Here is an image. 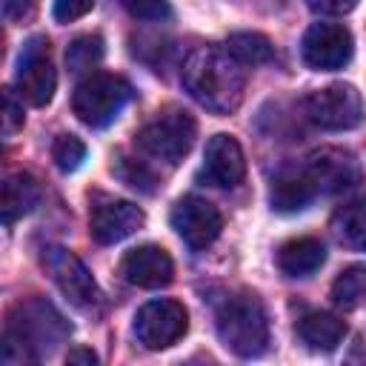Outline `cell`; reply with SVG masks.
I'll use <instances>...</instances> for the list:
<instances>
[{"mask_svg":"<svg viewBox=\"0 0 366 366\" xmlns=\"http://www.w3.org/2000/svg\"><path fill=\"white\" fill-rule=\"evenodd\" d=\"M51 160L60 172H74L86 160V143L74 134H60L51 143Z\"/></svg>","mask_w":366,"mask_h":366,"instance_id":"24","label":"cell"},{"mask_svg":"<svg viewBox=\"0 0 366 366\" xmlns=\"http://www.w3.org/2000/svg\"><path fill=\"white\" fill-rule=\"evenodd\" d=\"M217 335L226 349L240 357H257L269 346V320L257 295L237 292L229 295L217 309Z\"/></svg>","mask_w":366,"mask_h":366,"instance_id":"3","label":"cell"},{"mask_svg":"<svg viewBox=\"0 0 366 366\" xmlns=\"http://www.w3.org/2000/svg\"><path fill=\"white\" fill-rule=\"evenodd\" d=\"M297 337L315 352H332L346 337V323L329 312H309L297 320Z\"/></svg>","mask_w":366,"mask_h":366,"instance_id":"19","label":"cell"},{"mask_svg":"<svg viewBox=\"0 0 366 366\" xmlns=\"http://www.w3.org/2000/svg\"><path fill=\"white\" fill-rule=\"evenodd\" d=\"M223 49L240 66H260V63H269L274 57L272 40L266 34H260V31H234V34H229Z\"/></svg>","mask_w":366,"mask_h":366,"instance_id":"20","label":"cell"},{"mask_svg":"<svg viewBox=\"0 0 366 366\" xmlns=\"http://www.w3.org/2000/svg\"><path fill=\"white\" fill-rule=\"evenodd\" d=\"M66 360H69V363H89V366H92V363H97V355H94L92 349H83V346H80V349H71Z\"/></svg>","mask_w":366,"mask_h":366,"instance_id":"30","label":"cell"},{"mask_svg":"<svg viewBox=\"0 0 366 366\" xmlns=\"http://www.w3.org/2000/svg\"><path fill=\"white\" fill-rule=\"evenodd\" d=\"M300 54H303L306 66H312L317 71L343 69L355 54L352 31L346 26H340V23H315L303 34Z\"/></svg>","mask_w":366,"mask_h":366,"instance_id":"10","label":"cell"},{"mask_svg":"<svg viewBox=\"0 0 366 366\" xmlns=\"http://www.w3.org/2000/svg\"><path fill=\"white\" fill-rule=\"evenodd\" d=\"M120 274L126 283L140 286V289H160L172 283L174 277V263L166 249L154 243H143L137 249H129L120 260Z\"/></svg>","mask_w":366,"mask_h":366,"instance_id":"15","label":"cell"},{"mask_svg":"<svg viewBox=\"0 0 366 366\" xmlns=\"http://www.w3.org/2000/svg\"><path fill=\"white\" fill-rule=\"evenodd\" d=\"M172 229L183 237V243L194 252L212 246L223 229V217L217 212L214 203L203 200V197H180L172 209Z\"/></svg>","mask_w":366,"mask_h":366,"instance_id":"12","label":"cell"},{"mask_svg":"<svg viewBox=\"0 0 366 366\" xmlns=\"http://www.w3.org/2000/svg\"><path fill=\"white\" fill-rule=\"evenodd\" d=\"M40 263L71 306H77L83 312H94L100 306V289H97L92 272L86 269V263L74 252H69L63 246H46L40 254Z\"/></svg>","mask_w":366,"mask_h":366,"instance_id":"6","label":"cell"},{"mask_svg":"<svg viewBox=\"0 0 366 366\" xmlns=\"http://www.w3.org/2000/svg\"><path fill=\"white\" fill-rule=\"evenodd\" d=\"M306 117L326 132H346L355 129L363 120V100L360 92L349 83H332L326 89H317L306 94L303 100Z\"/></svg>","mask_w":366,"mask_h":366,"instance_id":"7","label":"cell"},{"mask_svg":"<svg viewBox=\"0 0 366 366\" xmlns=\"http://www.w3.org/2000/svg\"><path fill=\"white\" fill-rule=\"evenodd\" d=\"M129 100H132V86L126 77L97 71V74H89L74 89L71 112L77 114L80 123H86L92 129H103L123 112V106Z\"/></svg>","mask_w":366,"mask_h":366,"instance_id":"5","label":"cell"},{"mask_svg":"<svg viewBox=\"0 0 366 366\" xmlns=\"http://www.w3.org/2000/svg\"><path fill=\"white\" fill-rule=\"evenodd\" d=\"M100 57H103V40H100L97 34H83V37H77V40L66 49V63H69V69H71L74 74L89 71L92 66H97Z\"/></svg>","mask_w":366,"mask_h":366,"instance_id":"23","label":"cell"},{"mask_svg":"<svg viewBox=\"0 0 366 366\" xmlns=\"http://www.w3.org/2000/svg\"><path fill=\"white\" fill-rule=\"evenodd\" d=\"M94 6V0H54V20L57 23H71V20H80L83 14H89Z\"/></svg>","mask_w":366,"mask_h":366,"instance_id":"27","label":"cell"},{"mask_svg":"<svg viewBox=\"0 0 366 366\" xmlns=\"http://www.w3.org/2000/svg\"><path fill=\"white\" fill-rule=\"evenodd\" d=\"M43 197L40 180L29 172H11L3 180V194H0V206H3V223L11 226L17 217L29 214Z\"/></svg>","mask_w":366,"mask_h":366,"instance_id":"17","label":"cell"},{"mask_svg":"<svg viewBox=\"0 0 366 366\" xmlns=\"http://www.w3.org/2000/svg\"><path fill=\"white\" fill-rule=\"evenodd\" d=\"M17 129H23V103H17V97L6 89L3 92V134L11 137Z\"/></svg>","mask_w":366,"mask_h":366,"instance_id":"26","label":"cell"},{"mask_svg":"<svg viewBox=\"0 0 366 366\" xmlns=\"http://www.w3.org/2000/svg\"><path fill=\"white\" fill-rule=\"evenodd\" d=\"M323 260L326 249L317 237H295L277 252V266L286 277H309L323 266Z\"/></svg>","mask_w":366,"mask_h":366,"instance_id":"18","label":"cell"},{"mask_svg":"<svg viewBox=\"0 0 366 366\" xmlns=\"http://www.w3.org/2000/svg\"><path fill=\"white\" fill-rule=\"evenodd\" d=\"M317 177H320V189L323 194H335V192H346L352 186L360 183V166L349 152L340 149H323L317 154L309 157Z\"/></svg>","mask_w":366,"mask_h":366,"instance_id":"16","label":"cell"},{"mask_svg":"<svg viewBox=\"0 0 366 366\" xmlns=\"http://www.w3.org/2000/svg\"><path fill=\"white\" fill-rule=\"evenodd\" d=\"M34 9H37V0H6V3H3V14H6V20H11V23L29 20V17L34 14Z\"/></svg>","mask_w":366,"mask_h":366,"instance_id":"28","label":"cell"},{"mask_svg":"<svg viewBox=\"0 0 366 366\" xmlns=\"http://www.w3.org/2000/svg\"><path fill=\"white\" fill-rule=\"evenodd\" d=\"M312 11H320V14H346L357 6V0H306Z\"/></svg>","mask_w":366,"mask_h":366,"instance_id":"29","label":"cell"},{"mask_svg":"<svg viewBox=\"0 0 366 366\" xmlns=\"http://www.w3.org/2000/svg\"><path fill=\"white\" fill-rule=\"evenodd\" d=\"M332 300L343 309H355L366 300V263L343 269L332 283Z\"/></svg>","mask_w":366,"mask_h":366,"instance_id":"22","label":"cell"},{"mask_svg":"<svg viewBox=\"0 0 366 366\" xmlns=\"http://www.w3.org/2000/svg\"><path fill=\"white\" fill-rule=\"evenodd\" d=\"M323 194L320 189V177L312 166V160L303 163H292L283 166L274 177H272V189H269V203L274 212L280 214H295L303 212L312 200H317Z\"/></svg>","mask_w":366,"mask_h":366,"instance_id":"11","label":"cell"},{"mask_svg":"<svg viewBox=\"0 0 366 366\" xmlns=\"http://www.w3.org/2000/svg\"><path fill=\"white\" fill-rule=\"evenodd\" d=\"M143 223H146V214L140 206H134L129 200L103 197V194L92 203V212H89V232L103 246L126 240L129 234L143 229Z\"/></svg>","mask_w":366,"mask_h":366,"instance_id":"13","label":"cell"},{"mask_svg":"<svg viewBox=\"0 0 366 366\" xmlns=\"http://www.w3.org/2000/svg\"><path fill=\"white\" fill-rule=\"evenodd\" d=\"M183 86L203 109L214 114H229L243 100L246 74L226 49L197 46L183 63Z\"/></svg>","mask_w":366,"mask_h":366,"instance_id":"2","label":"cell"},{"mask_svg":"<svg viewBox=\"0 0 366 366\" xmlns=\"http://www.w3.org/2000/svg\"><path fill=\"white\" fill-rule=\"evenodd\" d=\"M332 232L340 243L352 249H366V200H352L340 206L332 217Z\"/></svg>","mask_w":366,"mask_h":366,"instance_id":"21","label":"cell"},{"mask_svg":"<svg viewBox=\"0 0 366 366\" xmlns=\"http://www.w3.org/2000/svg\"><path fill=\"white\" fill-rule=\"evenodd\" d=\"M120 6L134 17V20H146V23H160L172 17L169 0H120Z\"/></svg>","mask_w":366,"mask_h":366,"instance_id":"25","label":"cell"},{"mask_svg":"<svg viewBox=\"0 0 366 366\" xmlns=\"http://www.w3.org/2000/svg\"><path fill=\"white\" fill-rule=\"evenodd\" d=\"M71 326L69 320L43 297H29L17 303L3 329V346L0 357L6 366H17L23 360H40L43 355H51L66 337Z\"/></svg>","mask_w":366,"mask_h":366,"instance_id":"1","label":"cell"},{"mask_svg":"<svg viewBox=\"0 0 366 366\" xmlns=\"http://www.w3.org/2000/svg\"><path fill=\"white\" fill-rule=\"evenodd\" d=\"M194 137H197V123L194 117L186 112V109H163L157 112L137 134H134V143L143 154L154 157V160H163L169 166H177L194 146Z\"/></svg>","mask_w":366,"mask_h":366,"instance_id":"4","label":"cell"},{"mask_svg":"<svg viewBox=\"0 0 366 366\" xmlns=\"http://www.w3.org/2000/svg\"><path fill=\"white\" fill-rule=\"evenodd\" d=\"M17 92L31 106H46L57 89V71L51 63V49L46 37H31L17 60Z\"/></svg>","mask_w":366,"mask_h":366,"instance_id":"9","label":"cell"},{"mask_svg":"<svg viewBox=\"0 0 366 366\" xmlns=\"http://www.w3.org/2000/svg\"><path fill=\"white\" fill-rule=\"evenodd\" d=\"M246 177V157L240 143L232 134H214L206 143L200 180L217 186V189H234Z\"/></svg>","mask_w":366,"mask_h":366,"instance_id":"14","label":"cell"},{"mask_svg":"<svg viewBox=\"0 0 366 366\" xmlns=\"http://www.w3.org/2000/svg\"><path fill=\"white\" fill-rule=\"evenodd\" d=\"M189 329V315L183 309V303L172 300V297H160V300H149L146 306L137 309L134 315V335L146 349H169L172 343H177Z\"/></svg>","mask_w":366,"mask_h":366,"instance_id":"8","label":"cell"}]
</instances>
